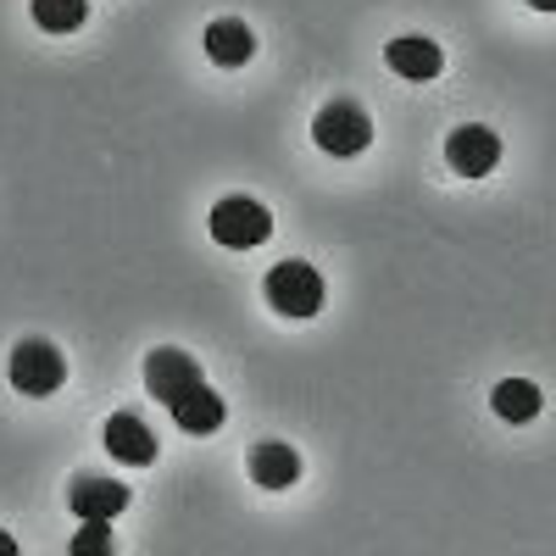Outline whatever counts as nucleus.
<instances>
[{"label": "nucleus", "instance_id": "1", "mask_svg": "<svg viewBox=\"0 0 556 556\" xmlns=\"http://www.w3.org/2000/svg\"><path fill=\"white\" fill-rule=\"evenodd\" d=\"M262 290H267V306L285 312V317H317L323 295H329V290H323V273L312 262H278Z\"/></svg>", "mask_w": 556, "mask_h": 556}, {"label": "nucleus", "instance_id": "2", "mask_svg": "<svg viewBox=\"0 0 556 556\" xmlns=\"http://www.w3.org/2000/svg\"><path fill=\"white\" fill-rule=\"evenodd\" d=\"M312 139L329 156H362L367 146H374V117H367L356 101H329L312 123Z\"/></svg>", "mask_w": 556, "mask_h": 556}, {"label": "nucleus", "instance_id": "3", "mask_svg": "<svg viewBox=\"0 0 556 556\" xmlns=\"http://www.w3.org/2000/svg\"><path fill=\"white\" fill-rule=\"evenodd\" d=\"M273 235V212L251 195H228L212 206V240L228 245V251H251Z\"/></svg>", "mask_w": 556, "mask_h": 556}, {"label": "nucleus", "instance_id": "4", "mask_svg": "<svg viewBox=\"0 0 556 556\" xmlns=\"http://www.w3.org/2000/svg\"><path fill=\"white\" fill-rule=\"evenodd\" d=\"M7 379L23 395H56L67 384V362H62V351L51 340H23L12 351V362H7Z\"/></svg>", "mask_w": 556, "mask_h": 556}, {"label": "nucleus", "instance_id": "5", "mask_svg": "<svg viewBox=\"0 0 556 556\" xmlns=\"http://www.w3.org/2000/svg\"><path fill=\"white\" fill-rule=\"evenodd\" d=\"M195 384H206V374H201V362L190 356V351H173V345H162V351H151L146 356V390L156 395V401H178L184 390H195Z\"/></svg>", "mask_w": 556, "mask_h": 556}, {"label": "nucleus", "instance_id": "6", "mask_svg": "<svg viewBox=\"0 0 556 556\" xmlns=\"http://www.w3.org/2000/svg\"><path fill=\"white\" fill-rule=\"evenodd\" d=\"M445 162H451L462 178H484V173H495V162H501V139H495L484 123H468V128H456V134L445 139Z\"/></svg>", "mask_w": 556, "mask_h": 556}, {"label": "nucleus", "instance_id": "7", "mask_svg": "<svg viewBox=\"0 0 556 556\" xmlns=\"http://www.w3.org/2000/svg\"><path fill=\"white\" fill-rule=\"evenodd\" d=\"M67 506L84 518V523H112L123 506H128V490L117 484V479H101V473H84V479H73V490H67Z\"/></svg>", "mask_w": 556, "mask_h": 556}, {"label": "nucleus", "instance_id": "8", "mask_svg": "<svg viewBox=\"0 0 556 556\" xmlns=\"http://www.w3.org/2000/svg\"><path fill=\"white\" fill-rule=\"evenodd\" d=\"M106 451L117 462H128V468H151V462H156V434L146 429V417L117 412L112 424H106Z\"/></svg>", "mask_w": 556, "mask_h": 556}, {"label": "nucleus", "instance_id": "9", "mask_svg": "<svg viewBox=\"0 0 556 556\" xmlns=\"http://www.w3.org/2000/svg\"><path fill=\"white\" fill-rule=\"evenodd\" d=\"M245 468H251V479H256L262 490H290V484L301 479V456H295L285 440H262V445H251Z\"/></svg>", "mask_w": 556, "mask_h": 556}, {"label": "nucleus", "instance_id": "10", "mask_svg": "<svg viewBox=\"0 0 556 556\" xmlns=\"http://www.w3.org/2000/svg\"><path fill=\"white\" fill-rule=\"evenodd\" d=\"M173 424L184 434H217L223 429V395L212 384H195V390H184L173 401Z\"/></svg>", "mask_w": 556, "mask_h": 556}, {"label": "nucleus", "instance_id": "11", "mask_svg": "<svg viewBox=\"0 0 556 556\" xmlns=\"http://www.w3.org/2000/svg\"><path fill=\"white\" fill-rule=\"evenodd\" d=\"M206 56H212L217 67H245V62L256 56V34H251L240 17H217V23L206 28Z\"/></svg>", "mask_w": 556, "mask_h": 556}, {"label": "nucleus", "instance_id": "12", "mask_svg": "<svg viewBox=\"0 0 556 556\" xmlns=\"http://www.w3.org/2000/svg\"><path fill=\"white\" fill-rule=\"evenodd\" d=\"M384 62H390L401 78H412V84H429V78H440V67H445V56H440L434 39H390Z\"/></svg>", "mask_w": 556, "mask_h": 556}, {"label": "nucleus", "instance_id": "13", "mask_svg": "<svg viewBox=\"0 0 556 556\" xmlns=\"http://www.w3.org/2000/svg\"><path fill=\"white\" fill-rule=\"evenodd\" d=\"M540 406H545V395H540L534 379H501L495 395H490V412L501 417V424H534Z\"/></svg>", "mask_w": 556, "mask_h": 556}, {"label": "nucleus", "instance_id": "14", "mask_svg": "<svg viewBox=\"0 0 556 556\" xmlns=\"http://www.w3.org/2000/svg\"><path fill=\"white\" fill-rule=\"evenodd\" d=\"M84 17H89L84 0H34V23L45 34H73V28H84Z\"/></svg>", "mask_w": 556, "mask_h": 556}, {"label": "nucleus", "instance_id": "15", "mask_svg": "<svg viewBox=\"0 0 556 556\" xmlns=\"http://www.w3.org/2000/svg\"><path fill=\"white\" fill-rule=\"evenodd\" d=\"M73 556H112V529L106 523H84L73 534Z\"/></svg>", "mask_w": 556, "mask_h": 556}, {"label": "nucleus", "instance_id": "16", "mask_svg": "<svg viewBox=\"0 0 556 556\" xmlns=\"http://www.w3.org/2000/svg\"><path fill=\"white\" fill-rule=\"evenodd\" d=\"M0 556H17V540H12L7 529H0Z\"/></svg>", "mask_w": 556, "mask_h": 556}, {"label": "nucleus", "instance_id": "17", "mask_svg": "<svg viewBox=\"0 0 556 556\" xmlns=\"http://www.w3.org/2000/svg\"><path fill=\"white\" fill-rule=\"evenodd\" d=\"M529 7H534V12H556V0H529Z\"/></svg>", "mask_w": 556, "mask_h": 556}]
</instances>
